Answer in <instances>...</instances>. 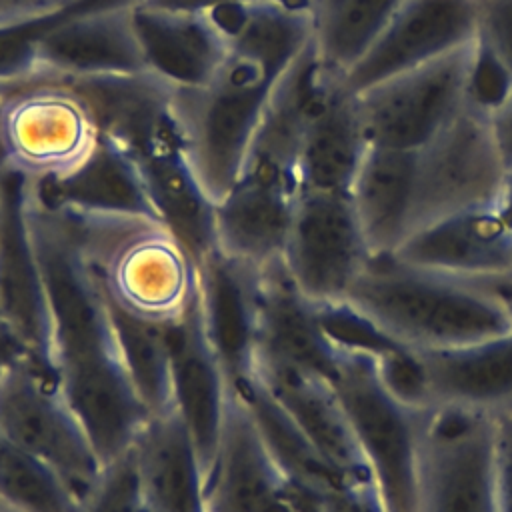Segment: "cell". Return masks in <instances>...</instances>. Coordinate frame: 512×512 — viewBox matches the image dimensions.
I'll list each match as a JSON object with an SVG mask.
<instances>
[{
    "label": "cell",
    "instance_id": "1",
    "mask_svg": "<svg viewBox=\"0 0 512 512\" xmlns=\"http://www.w3.org/2000/svg\"><path fill=\"white\" fill-rule=\"evenodd\" d=\"M204 12L226 48L202 84L174 90L172 112L188 164L216 204L234 186L274 90L310 46L312 30L306 10L278 2Z\"/></svg>",
    "mask_w": 512,
    "mask_h": 512
},
{
    "label": "cell",
    "instance_id": "2",
    "mask_svg": "<svg viewBox=\"0 0 512 512\" xmlns=\"http://www.w3.org/2000/svg\"><path fill=\"white\" fill-rule=\"evenodd\" d=\"M26 220L52 326V366L70 408L108 466L150 412L120 356L110 306L62 222L24 186Z\"/></svg>",
    "mask_w": 512,
    "mask_h": 512
},
{
    "label": "cell",
    "instance_id": "3",
    "mask_svg": "<svg viewBox=\"0 0 512 512\" xmlns=\"http://www.w3.org/2000/svg\"><path fill=\"white\" fill-rule=\"evenodd\" d=\"M504 174L490 114L466 102L418 148L368 146L356 192L366 214L406 242L444 216L496 204Z\"/></svg>",
    "mask_w": 512,
    "mask_h": 512
},
{
    "label": "cell",
    "instance_id": "4",
    "mask_svg": "<svg viewBox=\"0 0 512 512\" xmlns=\"http://www.w3.org/2000/svg\"><path fill=\"white\" fill-rule=\"evenodd\" d=\"M46 210L62 222L114 310L164 326L182 318L196 304L200 292L198 260L158 216L74 208Z\"/></svg>",
    "mask_w": 512,
    "mask_h": 512
},
{
    "label": "cell",
    "instance_id": "5",
    "mask_svg": "<svg viewBox=\"0 0 512 512\" xmlns=\"http://www.w3.org/2000/svg\"><path fill=\"white\" fill-rule=\"evenodd\" d=\"M410 350L470 346L512 332L510 310L494 284L474 282L372 256L344 298Z\"/></svg>",
    "mask_w": 512,
    "mask_h": 512
},
{
    "label": "cell",
    "instance_id": "6",
    "mask_svg": "<svg viewBox=\"0 0 512 512\" xmlns=\"http://www.w3.org/2000/svg\"><path fill=\"white\" fill-rule=\"evenodd\" d=\"M330 382L368 462L384 510L418 512L420 450L428 406L396 396L380 372V358L364 350L338 346Z\"/></svg>",
    "mask_w": 512,
    "mask_h": 512
},
{
    "label": "cell",
    "instance_id": "7",
    "mask_svg": "<svg viewBox=\"0 0 512 512\" xmlns=\"http://www.w3.org/2000/svg\"><path fill=\"white\" fill-rule=\"evenodd\" d=\"M102 142L84 94L68 80L34 76L8 88L0 112L4 170L28 184L80 170Z\"/></svg>",
    "mask_w": 512,
    "mask_h": 512
},
{
    "label": "cell",
    "instance_id": "8",
    "mask_svg": "<svg viewBox=\"0 0 512 512\" xmlns=\"http://www.w3.org/2000/svg\"><path fill=\"white\" fill-rule=\"evenodd\" d=\"M0 438L56 470L82 500L106 468L56 376L34 358L0 374Z\"/></svg>",
    "mask_w": 512,
    "mask_h": 512
},
{
    "label": "cell",
    "instance_id": "9",
    "mask_svg": "<svg viewBox=\"0 0 512 512\" xmlns=\"http://www.w3.org/2000/svg\"><path fill=\"white\" fill-rule=\"evenodd\" d=\"M418 512H500L490 412L452 404L426 408Z\"/></svg>",
    "mask_w": 512,
    "mask_h": 512
},
{
    "label": "cell",
    "instance_id": "10",
    "mask_svg": "<svg viewBox=\"0 0 512 512\" xmlns=\"http://www.w3.org/2000/svg\"><path fill=\"white\" fill-rule=\"evenodd\" d=\"M472 46L356 92L368 146L408 150L432 140L466 104Z\"/></svg>",
    "mask_w": 512,
    "mask_h": 512
},
{
    "label": "cell",
    "instance_id": "11",
    "mask_svg": "<svg viewBox=\"0 0 512 512\" xmlns=\"http://www.w3.org/2000/svg\"><path fill=\"white\" fill-rule=\"evenodd\" d=\"M370 258L352 192L300 188L282 264L302 294L316 304L344 300Z\"/></svg>",
    "mask_w": 512,
    "mask_h": 512
},
{
    "label": "cell",
    "instance_id": "12",
    "mask_svg": "<svg viewBox=\"0 0 512 512\" xmlns=\"http://www.w3.org/2000/svg\"><path fill=\"white\" fill-rule=\"evenodd\" d=\"M204 512H300L290 480L234 388L204 478Z\"/></svg>",
    "mask_w": 512,
    "mask_h": 512
},
{
    "label": "cell",
    "instance_id": "13",
    "mask_svg": "<svg viewBox=\"0 0 512 512\" xmlns=\"http://www.w3.org/2000/svg\"><path fill=\"white\" fill-rule=\"evenodd\" d=\"M142 70L132 0H82L38 40L36 76L80 80Z\"/></svg>",
    "mask_w": 512,
    "mask_h": 512
},
{
    "label": "cell",
    "instance_id": "14",
    "mask_svg": "<svg viewBox=\"0 0 512 512\" xmlns=\"http://www.w3.org/2000/svg\"><path fill=\"white\" fill-rule=\"evenodd\" d=\"M476 36L472 0H402L370 50L344 76L352 92L454 52Z\"/></svg>",
    "mask_w": 512,
    "mask_h": 512
},
{
    "label": "cell",
    "instance_id": "15",
    "mask_svg": "<svg viewBox=\"0 0 512 512\" xmlns=\"http://www.w3.org/2000/svg\"><path fill=\"white\" fill-rule=\"evenodd\" d=\"M392 256L496 286L512 276V226L498 204L474 206L420 228Z\"/></svg>",
    "mask_w": 512,
    "mask_h": 512
},
{
    "label": "cell",
    "instance_id": "16",
    "mask_svg": "<svg viewBox=\"0 0 512 512\" xmlns=\"http://www.w3.org/2000/svg\"><path fill=\"white\" fill-rule=\"evenodd\" d=\"M0 316L54 374L50 312L26 220L24 180L6 170L0 198Z\"/></svg>",
    "mask_w": 512,
    "mask_h": 512
},
{
    "label": "cell",
    "instance_id": "17",
    "mask_svg": "<svg viewBox=\"0 0 512 512\" xmlns=\"http://www.w3.org/2000/svg\"><path fill=\"white\" fill-rule=\"evenodd\" d=\"M200 316L204 332L232 388L246 384L258 350L260 270L214 250L200 264Z\"/></svg>",
    "mask_w": 512,
    "mask_h": 512
},
{
    "label": "cell",
    "instance_id": "18",
    "mask_svg": "<svg viewBox=\"0 0 512 512\" xmlns=\"http://www.w3.org/2000/svg\"><path fill=\"white\" fill-rule=\"evenodd\" d=\"M162 330L170 358L172 402L190 428L206 478L232 386L204 332L198 300Z\"/></svg>",
    "mask_w": 512,
    "mask_h": 512
},
{
    "label": "cell",
    "instance_id": "19",
    "mask_svg": "<svg viewBox=\"0 0 512 512\" xmlns=\"http://www.w3.org/2000/svg\"><path fill=\"white\" fill-rule=\"evenodd\" d=\"M256 360L334 378L338 346L326 334L320 306L288 276L282 260L260 270Z\"/></svg>",
    "mask_w": 512,
    "mask_h": 512
},
{
    "label": "cell",
    "instance_id": "20",
    "mask_svg": "<svg viewBox=\"0 0 512 512\" xmlns=\"http://www.w3.org/2000/svg\"><path fill=\"white\" fill-rule=\"evenodd\" d=\"M252 376L262 382L338 472L356 484L376 486L330 380L264 360H256Z\"/></svg>",
    "mask_w": 512,
    "mask_h": 512
},
{
    "label": "cell",
    "instance_id": "21",
    "mask_svg": "<svg viewBox=\"0 0 512 512\" xmlns=\"http://www.w3.org/2000/svg\"><path fill=\"white\" fill-rule=\"evenodd\" d=\"M368 152L356 92L344 76L326 68L310 108L300 160V188L352 192L360 164Z\"/></svg>",
    "mask_w": 512,
    "mask_h": 512
},
{
    "label": "cell",
    "instance_id": "22",
    "mask_svg": "<svg viewBox=\"0 0 512 512\" xmlns=\"http://www.w3.org/2000/svg\"><path fill=\"white\" fill-rule=\"evenodd\" d=\"M148 512H204V468L176 406L148 416L130 446Z\"/></svg>",
    "mask_w": 512,
    "mask_h": 512
},
{
    "label": "cell",
    "instance_id": "23",
    "mask_svg": "<svg viewBox=\"0 0 512 512\" xmlns=\"http://www.w3.org/2000/svg\"><path fill=\"white\" fill-rule=\"evenodd\" d=\"M298 192L274 180L240 174L214 204L216 250L258 270L282 260Z\"/></svg>",
    "mask_w": 512,
    "mask_h": 512
},
{
    "label": "cell",
    "instance_id": "24",
    "mask_svg": "<svg viewBox=\"0 0 512 512\" xmlns=\"http://www.w3.org/2000/svg\"><path fill=\"white\" fill-rule=\"evenodd\" d=\"M126 158L136 168L154 214L180 238L200 264L216 250L214 202L192 172L178 132Z\"/></svg>",
    "mask_w": 512,
    "mask_h": 512
},
{
    "label": "cell",
    "instance_id": "25",
    "mask_svg": "<svg viewBox=\"0 0 512 512\" xmlns=\"http://www.w3.org/2000/svg\"><path fill=\"white\" fill-rule=\"evenodd\" d=\"M430 404L484 412L512 408V332L470 346L416 350Z\"/></svg>",
    "mask_w": 512,
    "mask_h": 512
},
{
    "label": "cell",
    "instance_id": "26",
    "mask_svg": "<svg viewBox=\"0 0 512 512\" xmlns=\"http://www.w3.org/2000/svg\"><path fill=\"white\" fill-rule=\"evenodd\" d=\"M146 68L174 88L202 84L226 48V36L208 12L134 4Z\"/></svg>",
    "mask_w": 512,
    "mask_h": 512
},
{
    "label": "cell",
    "instance_id": "27",
    "mask_svg": "<svg viewBox=\"0 0 512 512\" xmlns=\"http://www.w3.org/2000/svg\"><path fill=\"white\" fill-rule=\"evenodd\" d=\"M24 184L38 204L52 210L154 214L136 168L106 140L100 142L92 158L72 176L58 182Z\"/></svg>",
    "mask_w": 512,
    "mask_h": 512
},
{
    "label": "cell",
    "instance_id": "28",
    "mask_svg": "<svg viewBox=\"0 0 512 512\" xmlns=\"http://www.w3.org/2000/svg\"><path fill=\"white\" fill-rule=\"evenodd\" d=\"M234 390H238L248 402L268 448L298 496L300 512L318 496L356 484L320 454V450L256 376Z\"/></svg>",
    "mask_w": 512,
    "mask_h": 512
},
{
    "label": "cell",
    "instance_id": "29",
    "mask_svg": "<svg viewBox=\"0 0 512 512\" xmlns=\"http://www.w3.org/2000/svg\"><path fill=\"white\" fill-rule=\"evenodd\" d=\"M402 0H308L312 50L330 72L346 76L370 50Z\"/></svg>",
    "mask_w": 512,
    "mask_h": 512
},
{
    "label": "cell",
    "instance_id": "30",
    "mask_svg": "<svg viewBox=\"0 0 512 512\" xmlns=\"http://www.w3.org/2000/svg\"><path fill=\"white\" fill-rule=\"evenodd\" d=\"M110 314L124 368L140 400L150 414L172 408L170 358L162 326L136 320L112 306Z\"/></svg>",
    "mask_w": 512,
    "mask_h": 512
},
{
    "label": "cell",
    "instance_id": "31",
    "mask_svg": "<svg viewBox=\"0 0 512 512\" xmlns=\"http://www.w3.org/2000/svg\"><path fill=\"white\" fill-rule=\"evenodd\" d=\"M0 494L22 512H84L72 486L48 464L0 438Z\"/></svg>",
    "mask_w": 512,
    "mask_h": 512
},
{
    "label": "cell",
    "instance_id": "32",
    "mask_svg": "<svg viewBox=\"0 0 512 512\" xmlns=\"http://www.w3.org/2000/svg\"><path fill=\"white\" fill-rule=\"evenodd\" d=\"M70 8L46 18L0 28V86H16L36 76L38 40Z\"/></svg>",
    "mask_w": 512,
    "mask_h": 512
},
{
    "label": "cell",
    "instance_id": "33",
    "mask_svg": "<svg viewBox=\"0 0 512 512\" xmlns=\"http://www.w3.org/2000/svg\"><path fill=\"white\" fill-rule=\"evenodd\" d=\"M512 92V74L500 58L474 36L470 70L466 80V102L474 108L492 114Z\"/></svg>",
    "mask_w": 512,
    "mask_h": 512
},
{
    "label": "cell",
    "instance_id": "34",
    "mask_svg": "<svg viewBox=\"0 0 512 512\" xmlns=\"http://www.w3.org/2000/svg\"><path fill=\"white\" fill-rule=\"evenodd\" d=\"M84 512H148L138 490L130 450L104 468L90 492Z\"/></svg>",
    "mask_w": 512,
    "mask_h": 512
},
{
    "label": "cell",
    "instance_id": "35",
    "mask_svg": "<svg viewBox=\"0 0 512 512\" xmlns=\"http://www.w3.org/2000/svg\"><path fill=\"white\" fill-rule=\"evenodd\" d=\"M476 40L486 44L512 74V0H472Z\"/></svg>",
    "mask_w": 512,
    "mask_h": 512
},
{
    "label": "cell",
    "instance_id": "36",
    "mask_svg": "<svg viewBox=\"0 0 512 512\" xmlns=\"http://www.w3.org/2000/svg\"><path fill=\"white\" fill-rule=\"evenodd\" d=\"M494 476L500 512H512V408L492 414Z\"/></svg>",
    "mask_w": 512,
    "mask_h": 512
},
{
    "label": "cell",
    "instance_id": "37",
    "mask_svg": "<svg viewBox=\"0 0 512 512\" xmlns=\"http://www.w3.org/2000/svg\"><path fill=\"white\" fill-rule=\"evenodd\" d=\"M304 512H386L372 484H350L312 500Z\"/></svg>",
    "mask_w": 512,
    "mask_h": 512
},
{
    "label": "cell",
    "instance_id": "38",
    "mask_svg": "<svg viewBox=\"0 0 512 512\" xmlns=\"http://www.w3.org/2000/svg\"><path fill=\"white\" fill-rule=\"evenodd\" d=\"M80 0H0V28L62 12Z\"/></svg>",
    "mask_w": 512,
    "mask_h": 512
},
{
    "label": "cell",
    "instance_id": "39",
    "mask_svg": "<svg viewBox=\"0 0 512 512\" xmlns=\"http://www.w3.org/2000/svg\"><path fill=\"white\" fill-rule=\"evenodd\" d=\"M134 4L142 6H156V8H168V10H188V12H204L218 6H230V4H256V2H278L290 8L306 10L308 0H132Z\"/></svg>",
    "mask_w": 512,
    "mask_h": 512
},
{
    "label": "cell",
    "instance_id": "40",
    "mask_svg": "<svg viewBox=\"0 0 512 512\" xmlns=\"http://www.w3.org/2000/svg\"><path fill=\"white\" fill-rule=\"evenodd\" d=\"M26 358H34L32 352L16 334V330L0 316V374H4L8 368L16 366Z\"/></svg>",
    "mask_w": 512,
    "mask_h": 512
},
{
    "label": "cell",
    "instance_id": "41",
    "mask_svg": "<svg viewBox=\"0 0 512 512\" xmlns=\"http://www.w3.org/2000/svg\"><path fill=\"white\" fill-rule=\"evenodd\" d=\"M490 124L502 162L508 168L512 164V92L506 98V102L490 114Z\"/></svg>",
    "mask_w": 512,
    "mask_h": 512
},
{
    "label": "cell",
    "instance_id": "42",
    "mask_svg": "<svg viewBox=\"0 0 512 512\" xmlns=\"http://www.w3.org/2000/svg\"><path fill=\"white\" fill-rule=\"evenodd\" d=\"M496 204H498L502 216L506 218V222L512 226V164L506 168L502 190H500V198H498Z\"/></svg>",
    "mask_w": 512,
    "mask_h": 512
},
{
    "label": "cell",
    "instance_id": "43",
    "mask_svg": "<svg viewBox=\"0 0 512 512\" xmlns=\"http://www.w3.org/2000/svg\"><path fill=\"white\" fill-rule=\"evenodd\" d=\"M496 288H498V292L502 294V298H504V302H506V306H508V310H510V316H512V276H510L508 280L496 284Z\"/></svg>",
    "mask_w": 512,
    "mask_h": 512
},
{
    "label": "cell",
    "instance_id": "44",
    "mask_svg": "<svg viewBox=\"0 0 512 512\" xmlns=\"http://www.w3.org/2000/svg\"><path fill=\"white\" fill-rule=\"evenodd\" d=\"M8 88L12 86H0V112H2V104H4V98H6V92ZM0 170H4V158H2V146H0Z\"/></svg>",
    "mask_w": 512,
    "mask_h": 512
},
{
    "label": "cell",
    "instance_id": "45",
    "mask_svg": "<svg viewBox=\"0 0 512 512\" xmlns=\"http://www.w3.org/2000/svg\"><path fill=\"white\" fill-rule=\"evenodd\" d=\"M0 512H22L14 504H10L2 494H0Z\"/></svg>",
    "mask_w": 512,
    "mask_h": 512
},
{
    "label": "cell",
    "instance_id": "46",
    "mask_svg": "<svg viewBox=\"0 0 512 512\" xmlns=\"http://www.w3.org/2000/svg\"><path fill=\"white\" fill-rule=\"evenodd\" d=\"M2 174H4V170H0V198H2Z\"/></svg>",
    "mask_w": 512,
    "mask_h": 512
}]
</instances>
